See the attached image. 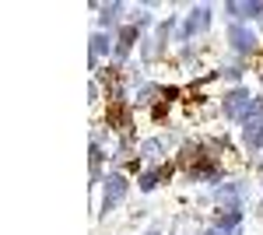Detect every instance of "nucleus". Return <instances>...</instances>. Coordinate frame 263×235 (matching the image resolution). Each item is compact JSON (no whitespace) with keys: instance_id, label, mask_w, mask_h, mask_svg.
I'll return each mask as SVG.
<instances>
[{"instance_id":"6e6552de","label":"nucleus","mask_w":263,"mask_h":235,"mask_svg":"<svg viewBox=\"0 0 263 235\" xmlns=\"http://www.w3.org/2000/svg\"><path fill=\"white\" fill-rule=\"evenodd\" d=\"M134 42H137V28H123L120 42H116V60H126V53H130Z\"/></svg>"},{"instance_id":"dca6fc26","label":"nucleus","mask_w":263,"mask_h":235,"mask_svg":"<svg viewBox=\"0 0 263 235\" xmlns=\"http://www.w3.org/2000/svg\"><path fill=\"white\" fill-rule=\"evenodd\" d=\"M207 235H221V228H214V232H207Z\"/></svg>"},{"instance_id":"20e7f679","label":"nucleus","mask_w":263,"mask_h":235,"mask_svg":"<svg viewBox=\"0 0 263 235\" xmlns=\"http://www.w3.org/2000/svg\"><path fill=\"white\" fill-rule=\"evenodd\" d=\"M214 200H218V204H224V211H239L242 186H235V183H228V186H218V190H214Z\"/></svg>"},{"instance_id":"f257e3e1","label":"nucleus","mask_w":263,"mask_h":235,"mask_svg":"<svg viewBox=\"0 0 263 235\" xmlns=\"http://www.w3.org/2000/svg\"><path fill=\"white\" fill-rule=\"evenodd\" d=\"M126 190H130V183H126L120 172H116V176H109V179H105V200H102V211H112L123 196H126Z\"/></svg>"},{"instance_id":"39448f33","label":"nucleus","mask_w":263,"mask_h":235,"mask_svg":"<svg viewBox=\"0 0 263 235\" xmlns=\"http://www.w3.org/2000/svg\"><path fill=\"white\" fill-rule=\"evenodd\" d=\"M242 144L246 148H263V116L249 119V123L242 126Z\"/></svg>"},{"instance_id":"ddd939ff","label":"nucleus","mask_w":263,"mask_h":235,"mask_svg":"<svg viewBox=\"0 0 263 235\" xmlns=\"http://www.w3.org/2000/svg\"><path fill=\"white\" fill-rule=\"evenodd\" d=\"M168 176V169H162V172H147V176H141V190H155L158 186V179Z\"/></svg>"},{"instance_id":"1a4fd4ad","label":"nucleus","mask_w":263,"mask_h":235,"mask_svg":"<svg viewBox=\"0 0 263 235\" xmlns=\"http://www.w3.org/2000/svg\"><path fill=\"white\" fill-rule=\"evenodd\" d=\"M162 49H165V42L158 39V35H155V39H144V42H141V57L147 60V63H151V60H158V57H162Z\"/></svg>"},{"instance_id":"4468645a","label":"nucleus","mask_w":263,"mask_h":235,"mask_svg":"<svg viewBox=\"0 0 263 235\" xmlns=\"http://www.w3.org/2000/svg\"><path fill=\"white\" fill-rule=\"evenodd\" d=\"M158 95H162V88H155V84H147V88H141V95H137V102H141V105H147V102H155Z\"/></svg>"},{"instance_id":"f3484780","label":"nucleus","mask_w":263,"mask_h":235,"mask_svg":"<svg viewBox=\"0 0 263 235\" xmlns=\"http://www.w3.org/2000/svg\"><path fill=\"white\" fill-rule=\"evenodd\" d=\"M147 235H158V228H151V232H147Z\"/></svg>"},{"instance_id":"9d476101","label":"nucleus","mask_w":263,"mask_h":235,"mask_svg":"<svg viewBox=\"0 0 263 235\" xmlns=\"http://www.w3.org/2000/svg\"><path fill=\"white\" fill-rule=\"evenodd\" d=\"M172 235H200V228H197V221H193V218H176Z\"/></svg>"},{"instance_id":"7ed1b4c3","label":"nucleus","mask_w":263,"mask_h":235,"mask_svg":"<svg viewBox=\"0 0 263 235\" xmlns=\"http://www.w3.org/2000/svg\"><path fill=\"white\" fill-rule=\"evenodd\" d=\"M228 42H232L239 53H253V49H256V35H253L249 28H242V25H232V28H228Z\"/></svg>"},{"instance_id":"9b49d317","label":"nucleus","mask_w":263,"mask_h":235,"mask_svg":"<svg viewBox=\"0 0 263 235\" xmlns=\"http://www.w3.org/2000/svg\"><path fill=\"white\" fill-rule=\"evenodd\" d=\"M91 183H102V148L91 144Z\"/></svg>"},{"instance_id":"2eb2a0df","label":"nucleus","mask_w":263,"mask_h":235,"mask_svg":"<svg viewBox=\"0 0 263 235\" xmlns=\"http://www.w3.org/2000/svg\"><path fill=\"white\" fill-rule=\"evenodd\" d=\"M239 218H242V211H228V214L218 221V228H221V232H224V228H235V225H239Z\"/></svg>"},{"instance_id":"0eeeda50","label":"nucleus","mask_w":263,"mask_h":235,"mask_svg":"<svg viewBox=\"0 0 263 235\" xmlns=\"http://www.w3.org/2000/svg\"><path fill=\"white\" fill-rule=\"evenodd\" d=\"M235 18H263V4H228Z\"/></svg>"},{"instance_id":"f03ea898","label":"nucleus","mask_w":263,"mask_h":235,"mask_svg":"<svg viewBox=\"0 0 263 235\" xmlns=\"http://www.w3.org/2000/svg\"><path fill=\"white\" fill-rule=\"evenodd\" d=\"M211 25V7H197L190 18L182 21V28H179V39H190V35H197V32H203Z\"/></svg>"},{"instance_id":"423d86ee","label":"nucleus","mask_w":263,"mask_h":235,"mask_svg":"<svg viewBox=\"0 0 263 235\" xmlns=\"http://www.w3.org/2000/svg\"><path fill=\"white\" fill-rule=\"evenodd\" d=\"M102 53H109V35L95 32V35H91V60H88V67H91V70L99 67V57H102Z\"/></svg>"},{"instance_id":"f8f14e48","label":"nucleus","mask_w":263,"mask_h":235,"mask_svg":"<svg viewBox=\"0 0 263 235\" xmlns=\"http://www.w3.org/2000/svg\"><path fill=\"white\" fill-rule=\"evenodd\" d=\"M120 11H123V4H109L105 11H102V25L109 28V25H116V18H120Z\"/></svg>"}]
</instances>
